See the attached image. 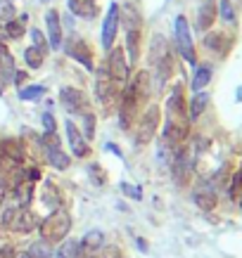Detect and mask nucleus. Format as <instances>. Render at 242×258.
<instances>
[{
    "mask_svg": "<svg viewBox=\"0 0 242 258\" xmlns=\"http://www.w3.org/2000/svg\"><path fill=\"white\" fill-rule=\"evenodd\" d=\"M150 64H152V71H155L157 86L162 88L166 81L171 79L173 74V55L171 47L166 43L164 36H152V45H150Z\"/></svg>",
    "mask_w": 242,
    "mask_h": 258,
    "instance_id": "obj_1",
    "label": "nucleus"
},
{
    "mask_svg": "<svg viewBox=\"0 0 242 258\" xmlns=\"http://www.w3.org/2000/svg\"><path fill=\"white\" fill-rule=\"evenodd\" d=\"M40 237H43V242L47 244H60L62 239H67L71 230V216L62 209H55V211L50 213L47 218L40 220Z\"/></svg>",
    "mask_w": 242,
    "mask_h": 258,
    "instance_id": "obj_2",
    "label": "nucleus"
},
{
    "mask_svg": "<svg viewBox=\"0 0 242 258\" xmlns=\"http://www.w3.org/2000/svg\"><path fill=\"white\" fill-rule=\"evenodd\" d=\"M95 97H98V100H100V104H105L107 109L112 107V102H114V100H121L119 83L110 76V71H107V67H105V64L95 71Z\"/></svg>",
    "mask_w": 242,
    "mask_h": 258,
    "instance_id": "obj_3",
    "label": "nucleus"
},
{
    "mask_svg": "<svg viewBox=\"0 0 242 258\" xmlns=\"http://www.w3.org/2000/svg\"><path fill=\"white\" fill-rule=\"evenodd\" d=\"M176 47H178V55L185 59L187 64H197V55H195V45H192V36H190V24L183 15L176 17Z\"/></svg>",
    "mask_w": 242,
    "mask_h": 258,
    "instance_id": "obj_4",
    "label": "nucleus"
},
{
    "mask_svg": "<svg viewBox=\"0 0 242 258\" xmlns=\"http://www.w3.org/2000/svg\"><path fill=\"white\" fill-rule=\"evenodd\" d=\"M159 107L157 104H152V107H148L145 109V114L140 116V121H138V128H135V145H148V142H152V138H155L157 128H159Z\"/></svg>",
    "mask_w": 242,
    "mask_h": 258,
    "instance_id": "obj_5",
    "label": "nucleus"
},
{
    "mask_svg": "<svg viewBox=\"0 0 242 258\" xmlns=\"http://www.w3.org/2000/svg\"><path fill=\"white\" fill-rule=\"evenodd\" d=\"M105 67H107L110 76L117 81L119 86L128 81V71H131V64H128V59H126L124 47H117V45L112 47L110 55H107V64H105Z\"/></svg>",
    "mask_w": 242,
    "mask_h": 258,
    "instance_id": "obj_6",
    "label": "nucleus"
},
{
    "mask_svg": "<svg viewBox=\"0 0 242 258\" xmlns=\"http://www.w3.org/2000/svg\"><path fill=\"white\" fill-rule=\"evenodd\" d=\"M64 45V52L71 57V59H76L78 64H83L88 71H95V64H93V47L88 45L83 38H69L67 43H62Z\"/></svg>",
    "mask_w": 242,
    "mask_h": 258,
    "instance_id": "obj_7",
    "label": "nucleus"
},
{
    "mask_svg": "<svg viewBox=\"0 0 242 258\" xmlns=\"http://www.w3.org/2000/svg\"><path fill=\"white\" fill-rule=\"evenodd\" d=\"M117 33H119V5L112 3L107 8V15H105V22H102V33H100V40H102V47L110 52L114 43H117Z\"/></svg>",
    "mask_w": 242,
    "mask_h": 258,
    "instance_id": "obj_8",
    "label": "nucleus"
},
{
    "mask_svg": "<svg viewBox=\"0 0 242 258\" xmlns=\"http://www.w3.org/2000/svg\"><path fill=\"white\" fill-rule=\"evenodd\" d=\"M60 102H62V107L69 114H86L88 111V97L83 90H78V88H71V86H64L60 90Z\"/></svg>",
    "mask_w": 242,
    "mask_h": 258,
    "instance_id": "obj_9",
    "label": "nucleus"
},
{
    "mask_svg": "<svg viewBox=\"0 0 242 258\" xmlns=\"http://www.w3.org/2000/svg\"><path fill=\"white\" fill-rule=\"evenodd\" d=\"M45 38H47V45L50 50H60L64 43L62 38V17L57 12L55 8L45 10Z\"/></svg>",
    "mask_w": 242,
    "mask_h": 258,
    "instance_id": "obj_10",
    "label": "nucleus"
},
{
    "mask_svg": "<svg viewBox=\"0 0 242 258\" xmlns=\"http://www.w3.org/2000/svg\"><path fill=\"white\" fill-rule=\"evenodd\" d=\"M171 173H173V180L178 185H185L190 180V173H192V157L185 147H178L176 154H173V161H171Z\"/></svg>",
    "mask_w": 242,
    "mask_h": 258,
    "instance_id": "obj_11",
    "label": "nucleus"
},
{
    "mask_svg": "<svg viewBox=\"0 0 242 258\" xmlns=\"http://www.w3.org/2000/svg\"><path fill=\"white\" fill-rule=\"evenodd\" d=\"M64 128H67V138H69L71 152H74L78 159H86L88 154H90V147H88V140L83 138V133L76 128V123H74V121H67V123H64Z\"/></svg>",
    "mask_w": 242,
    "mask_h": 258,
    "instance_id": "obj_12",
    "label": "nucleus"
},
{
    "mask_svg": "<svg viewBox=\"0 0 242 258\" xmlns=\"http://www.w3.org/2000/svg\"><path fill=\"white\" fill-rule=\"evenodd\" d=\"M166 111H169V118H187L185 111V97H183V83H176L166 100Z\"/></svg>",
    "mask_w": 242,
    "mask_h": 258,
    "instance_id": "obj_13",
    "label": "nucleus"
},
{
    "mask_svg": "<svg viewBox=\"0 0 242 258\" xmlns=\"http://www.w3.org/2000/svg\"><path fill=\"white\" fill-rule=\"evenodd\" d=\"M219 8H216V0H202V5L197 10V29L200 31H209L214 22H216Z\"/></svg>",
    "mask_w": 242,
    "mask_h": 258,
    "instance_id": "obj_14",
    "label": "nucleus"
},
{
    "mask_svg": "<svg viewBox=\"0 0 242 258\" xmlns=\"http://www.w3.org/2000/svg\"><path fill=\"white\" fill-rule=\"evenodd\" d=\"M128 88L133 90V95H135V100H138V102H148L150 90H152V79H150V71L148 69H140L138 74H135L133 83H128Z\"/></svg>",
    "mask_w": 242,
    "mask_h": 258,
    "instance_id": "obj_15",
    "label": "nucleus"
},
{
    "mask_svg": "<svg viewBox=\"0 0 242 258\" xmlns=\"http://www.w3.org/2000/svg\"><path fill=\"white\" fill-rule=\"evenodd\" d=\"M38 225H40L38 216H36L33 211H29V209H22V211H17L15 223H12V227H10V230L22 232V235H29V232H31V230H36Z\"/></svg>",
    "mask_w": 242,
    "mask_h": 258,
    "instance_id": "obj_16",
    "label": "nucleus"
},
{
    "mask_svg": "<svg viewBox=\"0 0 242 258\" xmlns=\"http://www.w3.org/2000/svg\"><path fill=\"white\" fill-rule=\"evenodd\" d=\"M71 15L81 17V19H95L98 17V0H67Z\"/></svg>",
    "mask_w": 242,
    "mask_h": 258,
    "instance_id": "obj_17",
    "label": "nucleus"
},
{
    "mask_svg": "<svg viewBox=\"0 0 242 258\" xmlns=\"http://www.w3.org/2000/svg\"><path fill=\"white\" fill-rule=\"evenodd\" d=\"M0 149H3L5 159L15 161V164H22L24 157H26L24 142H22V140H17V138H8V140H3V142H0Z\"/></svg>",
    "mask_w": 242,
    "mask_h": 258,
    "instance_id": "obj_18",
    "label": "nucleus"
},
{
    "mask_svg": "<svg viewBox=\"0 0 242 258\" xmlns=\"http://www.w3.org/2000/svg\"><path fill=\"white\" fill-rule=\"evenodd\" d=\"M119 26H124L126 31L140 29V12L133 8V3H126L124 8H119Z\"/></svg>",
    "mask_w": 242,
    "mask_h": 258,
    "instance_id": "obj_19",
    "label": "nucleus"
},
{
    "mask_svg": "<svg viewBox=\"0 0 242 258\" xmlns=\"http://www.w3.org/2000/svg\"><path fill=\"white\" fill-rule=\"evenodd\" d=\"M81 253H86V256H95L98 251L102 249V244H105V235H102L100 230H90L83 239H81Z\"/></svg>",
    "mask_w": 242,
    "mask_h": 258,
    "instance_id": "obj_20",
    "label": "nucleus"
},
{
    "mask_svg": "<svg viewBox=\"0 0 242 258\" xmlns=\"http://www.w3.org/2000/svg\"><path fill=\"white\" fill-rule=\"evenodd\" d=\"M15 57H12V52L8 50V45L5 43H0V74H3V79H5V83H12V79H15Z\"/></svg>",
    "mask_w": 242,
    "mask_h": 258,
    "instance_id": "obj_21",
    "label": "nucleus"
},
{
    "mask_svg": "<svg viewBox=\"0 0 242 258\" xmlns=\"http://www.w3.org/2000/svg\"><path fill=\"white\" fill-rule=\"evenodd\" d=\"M24 24H26V15H22L19 19L15 17V19H10L8 24H3V26H5L3 33H5L10 40H22L24 33H26V26H24Z\"/></svg>",
    "mask_w": 242,
    "mask_h": 258,
    "instance_id": "obj_22",
    "label": "nucleus"
},
{
    "mask_svg": "<svg viewBox=\"0 0 242 258\" xmlns=\"http://www.w3.org/2000/svg\"><path fill=\"white\" fill-rule=\"evenodd\" d=\"M209 81H211V67L209 64H200L195 69V76H192L190 88H192L195 93H200V90H204V88L209 86Z\"/></svg>",
    "mask_w": 242,
    "mask_h": 258,
    "instance_id": "obj_23",
    "label": "nucleus"
},
{
    "mask_svg": "<svg viewBox=\"0 0 242 258\" xmlns=\"http://www.w3.org/2000/svg\"><path fill=\"white\" fill-rule=\"evenodd\" d=\"M45 154H47V161H50V166H55L57 171H67L71 164V159L64 154L60 147H45Z\"/></svg>",
    "mask_w": 242,
    "mask_h": 258,
    "instance_id": "obj_24",
    "label": "nucleus"
},
{
    "mask_svg": "<svg viewBox=\"0 0 242 258\" xmlns=\"http://www.w3.org/2000/svg\"><path fill=\"white\" fill-rule=\"evenodd\" d=\"M207 104H209V95L207 93H195V97L190 100V111H187V118L190 121H195V118H200L202 116V111L207 109Z\"/></svg>",
    "mask_w": 242,
    "mask_h": 258,
    "instance_id": "obj_25",
    "label": "nucleus"
},
{
    "mask_svg": "<svg viewBox=\"0 0 242 258\" xmlns=\"http://www.w3.org/2000/svg\"><path fill=\"white\" fill-rule=\"evenodd\" d=\"M126 47H128V57L131 62H138V52H140V29H133V31H126Z\"/></svg>",
    "mask_w": 242,
    "mask_h": 258,
    "instance_id": "obj_26",
    "label": "nucleus"
},
{
    "mask_svg": "<svg viewBox=\"0 0 242 258\" xmlns=\"http://www.w3.org/2000/svg\"><path fill=\"white\" fill-rule=\"evenodd\" d=\"M192 199H195V204L202 211H214V206H216V195L211 189H197Z\"/></svg>",
    "mask_w": 242,
    "mask_h": 258,
    "instance_id": "obj_27",
    "label": "nucleus"
},
{
    "mask_svg": "<svg viewBox=\"0 0 242 258\" xmlns=\"http://www.w3.org/2000/svg\"><path fill=\"white\" fill-rule=\"evenodd\" d=\"M55 256L57 258H78L81 256V244H78L76 239H62V244H60V249H57Z\"/></svg>",
    "mask_w": 242,
    "mask_h": 258,
    "instance_id": "obj_28",
    "label": "nucleus"
},
{
    "mask_svg": "<svg viewBox=\"0 0 242 258\" xmlns=\"http://www.w3.org/2000/svg\"><path fill=\"white\" fill-rule=\"evenodd\" d=\"M43 59H45V55H43V52H40L38 47H26V50H24V62H26V67H29V69H40V67H43Z\"/></svg>",
    "mask_w": 242,
    "mask_h": 258,
    "instance_id": "obj_29",
    "label": "nucleus"
},
{
    "mask_svg": "<svg viewBox=\"0 0 242 258\" xmlns=\"http://www.w3.org/2000/svg\"><path fill=\"white\" fill-rule=\"evenodd\" d=\"M40 202L45 204L47 209H57V204H60V189H55V182H45V192L40 195Z\"/></svg>",
    "mask_w": 242,
    "mask_h": 258,
    "instance_id": "obj_30",
    "label": "nucleus"
},
{
    "mask_svg": "<svg viewBox=\"0 0 242 258\" xmlns=\"http://www.w3.org/2000/svg\"><path fill=\"white\" fill-rule=\"evenodd\" d=\"M223 33H219V31H214V33H209L207 38H204V45L209 47V50H214V52H226V45H223Z\"/></svg>",
    "mask_w": 242,
    "mask_h": 258,
    "instance_id": "obj_31",
    "label": "nucleus"
},
{
    "mask_svg": "<svg viewBox=\"0 0 242 258\" xmlns=\"http://www.w3.org/2000/svg\"><path fill=\"white\" fill-rule=\"evenodd\" d=\"M29 256H31V258H53L55 253H53V249H50V244L40 239V242L31 244V249H29Z\"/></svg>",
    "mask_w": 242,
    "mask_h": 258,
    "instance_id": "obj_32",
    "label": "nucleus"
},
{
    "mask_svg": "<svg viewBox=\"0 0 242 258\" xmlns=\"http://www.w3.org/2000/svg\"><path fill=\"white\" fill-rule=\"evenodd\" d=\"M40 95H45V86H29L19 90V100H38Z\"/></svg>",
    "mask_w": 242,
    "mask_h": 258,
    "instance_id": "obj_33",
    "label": "nucleus"
},
{
    "mask_svg": "<svg viewBox=\"0 0 242 258\" xmlns=\"http://www.w3.org/2000/svg\"><path fill=\"white\" fill-rule=\"evenodd\" d=\"M17 17V10L12 3H8V0H0V24H8L10 19H15Z\"/></svg>",
    "mask_w": 242,
    "mask_h": 258,
    "instance_id": "obj_34",
    "label": "nucleus"
},
{
    "mask_svg": "<svg viewBox=\"0 0 242 258\" xmlns=\"http://www.w3.org/2000/svg\"><path fill=\"white\" fill-rule=\"evenodd\" d=\"M83 116V131H86V140H93L95 138V114L93 111H86V114H81Z\"/></svg>",
    "mask_w": 242,
    "mask_h": 258,
    "instance_id": "obj_35",
    "label": "nucleus"
},
{
    "mask_svg": "<svg viewBox=\"0 0 242 258\" xmlns=\"http://www.w3.org/2000/svg\"><path fill=\"white\" fill-rule=\"evenodd\" d=\"M31 38H33V47H38L43 55H45L47 50H50V45H47V38H45V33H43V31H38V29H31Z\"/></svg>",
    "mask_w": 242,
    "mask_h": 258,
    "instance_id": "obj_36",
    "label": "nucleus"
},
{
    "mask_svg": "<svg viewBox=\"0 0 242 258\" xmlns=\"http://www.w3.org/2000/svg\"><path fill=\"white\" fill-rule=\"evenodd\" d=\"M15 216H17L15 206H5V209H3V216H0V225H3V227H12Z\"/></svg>",
    "mask_w": 242,
    "mask_h": 258,
    "instance_id": "obj_37",
    "label": "nucleus"
},
{
    "mask_svg": "<svg viewBox=\"0 0 242 258\" xmlns=\"http://www.w3.org/2000/svg\"><path fill=\"white\" fill-rule=\"evenodd\" d=\"M216 8L221 10V17H223L226 22H233L235 19V10H233V3H230V0H221Z\"/></svg>",
    "mask_w": 242,
    "mask_h": 258,
    "instance_id": "obj_38",
    "label": "nucleus"
},
{
    "mask_svg": "<svg viewBox=\"0 0 242 258\" xmlns=\"http://www.w3.org/2000/svg\"><path fill=\"white\" fill-rule=\"evenodd\" d=\"M95 258H124V256H121V249H119V246H102Z\"/></svg>",
    "mask_w": 242,
    "mask_h": 258,
    "instance_id": "obj_39",
    "label": "nucleus"
},
{
    "mask_svg": "<svg viewBox=\"0 0 242 258\" xmlns=\"http://www.w3.org/2000/svg\"><path fill=\"white\" fill-rule=\"evenodd\" d=\"M88 171H90V180H93V182H98V185H105V180H107V175H105V171H102L100 166L93 164L90 168H88Z\"/></svg>",
    "mask_w": 242,
    "mask_h": 258,
    "instance_id": "obj_40",
    "label": "nucleus"
},
{
    "mask_svg": "<svg viewBox=\"0 0 242 258\" xmlns=\"http://www.w3.org/2000/svg\"><path fill=\"white\" fill-rule=\"evenodd\" d=\"M121 189H124L126 197H133V199H142V192L138 185H128V182H121Z\"/></svg>",
    "mask_w": 242,
    "mask_h": 258,
    "instance_id": "obj_41",
    "label": "nucleus"
},
{
    "mask_svg": "<svg viewBox=\"0 0 242 258\" xmlns=\"http://www.w3.org/2000/svg\"><path fill=\"white\" fill-rule=\"evenodd\" d=\"M43 128H45V133H55L57 131V125H55V116L53 114H43Z\"/></svg>",
    "mask_w": 242,
    "mask_h": 258,
    "instance_id": "obj_42",
    "label": "nucleus"
},
{
    "mask_svg": "<svg viewBox=\"0 0 242 258\" xmlns=\"http://www.w3.org/2000/svg\"><path fill=\"white\" fill-rule=\"evenodd\" d=\"M8 189H10V182L8 180H0V206H3L5 197H8Z\"/></svg>",
    "mask_w": 242,
    "mask_h": 258,
    "instance_id": "obj_43",
    "label": "nucleus"
},
{
    "mask_svg": "<svg viewBox=\"0 0 242 258\" xmlns=\"http://www.w3.org/2000/svg\"><path fill=\"white\" fill-rule=\"evenodd\" d=\"M15 246H0V258H15Z\"/></svg>",
    "mask_w": 242,
    "mask_h": 258,
    "instance_id": "obj_44",
    "label": "nucleus"
},
{
    "mask_svg": "<svg viewBox=\"0 0 242 258\" xmlns=\"http://www.w3.org/2000/svg\"><path fill=\"white\" fill-rule=\"evenodd\" d=\"M135 244H138V246H140V251H148V242H145V239H142V237H138V239H135Z\"/></svg>",
    "mask_w": 242,
    "mask_h": 258,
    "instance_id": "obj_45",
    "label": "nucleus"
},
{
    "mask_svg": "<svg viewBox=\"0 0 242 258\" xmlns=\"http://www.w3.org/2000/svg\"><path fill=\"white\" fill-rule=\"evenodd\" d=\"M107 149H110V152H114L117 157H124V154H121V149H119L117 145H107Z\"/></svg>",
    "mask_w": 242,
    "mask_h": 258,
    "instance_id": "obj_46",
    "label": "nucleus"
},
{
    "mask_svg": "<svg viewBox=\"0 0 242 258\" xmlns=\"http://www.w3.org/2000/svg\"><path fill=\"white\" fill-rule=\"evenodd\" d=\"M5 88H8V83H5V79H3V74H0V93H3Z\"/></svg>",
    "mask_w": 242,
    "mask_h": 258,
    "instance_id": "obj_47",
    "label": "nucleus"
},
{
    "mask_svg": "<svg viewBox=\"0 0 242 258\" xmlns=\"http://www.w3.org/2000/svg\"><path fill=\"white\" fill-rule=\"evenodd\" d=\"M3 161H5V154H3V149H0V168H3Z\"/></svg>",
    "mask_w": 242,
    "mask_h": 258,
    "instance_id": "obj_48",
    "label": "nucleus"
},
{
    "mask_svg": "<svg viewBox=\"0 0 242 258\" xmlns=\"http://www.w3.org/2000/svg\"><path fill=\"white\" fill-rule=\"evenodd\" d=\"M15 258H31L29 253H19V256H15Z\"/></svg>",
    "mask_w": 242,
    "mask_h": 258,
    "instance_id": "obj_49",
    "label": "nucleus"
},
{
    "mask_svg": "<svg viewBox=\"0 0 242 258\" xmlns=\"http://www.w3.org/2000/svg\"><path fill=\"white\" fill-rule=\"evenodd\" d=\"M8 3H15V0H8Z\"/></svg>",
    "mask_w": 242,
    "mask_h": 258,
    "instance_id": "obj_50",
    "label": "nucleus"
}]
</instances>
